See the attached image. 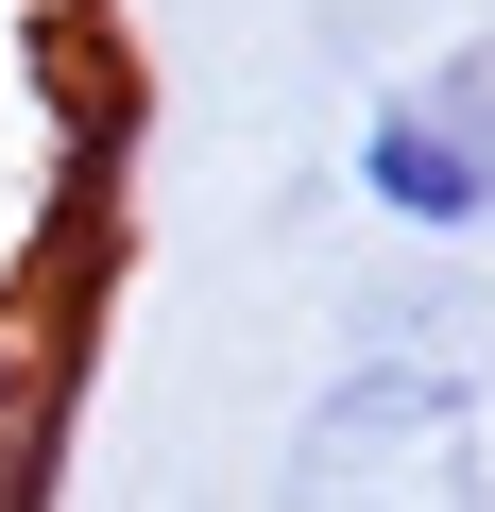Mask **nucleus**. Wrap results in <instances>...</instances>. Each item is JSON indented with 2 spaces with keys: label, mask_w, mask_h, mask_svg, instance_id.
I'll use <instances>...</instances> for the list:
<instances>
[{
  "label": "nucleus",
  "mask_w": 495,
  "mask_h": 512,
  "mask_svg": "<svg viewBox=\"0 0 495 512\" xmlns=\"http://www.w3.org/2000/svg\"><path fill=\"white\" fill-rule=\"evenodd\" d=\"M342 188H359V222L410 239V256H478V239H495V18H461L444 52H410V69L359 103Z\"/></svg>",
  "instance_id": "f03ea898"
},
{
  "label": "nucleus",
  "mask_w": 495,
  "mask_h": 512,
  "mask_svg": "<svg viewBox=\"0 0 495 512\" xmlns=\"http://www.w3.org/2000/svg\"><path fill=\"white\" fill-rule=\"evenodd\" d=\"M342 359H393V376H478V393H495V291L461 274V256L359 274V291H342Z\"/></svg>",
  "instance_id": "7ed1b4c3"
},
{
  "label": "nucleus",
  "mask_w": 495,
  "mask_h": 512,
  "mask_svg": "<svg viewBox=\"0 0 495 512\" xmlns=\"http://www.w3.org/2000/svg\"><path fill=\"white\" fill-rule=\"evenodd\" d=\"M257 512H495V393L478 376L325 359L308 410L257 461Z\"/></svg>",
  "instance_id": "f257e3e1"
}]
</instances>
